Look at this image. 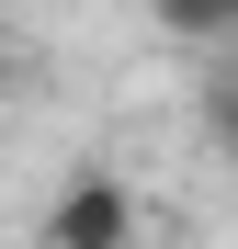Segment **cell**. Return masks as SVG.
<instances>
[{
    "mask_svg": "<svg viewBox=\"0 0 238 249\" xmlns=\"http://www.w3.org/2000/svg\"><path fill=\"white\" fill-rule=\"evenodd\" d=\"M136 215H147V204L113 170H68L57 204H46V249H136Z\"/></svg>",
    "mask_w": 238,
    "mask_h": 249,
    "instance_id": "obj_1",
    "label": "cell"
},
{
    "mask_svg": "<svg viewBox=\"0 0 238 249\" xmlns=\"http://www.w3.org/2000/svg\"><path fill=\"white\" fill-rule=\"evenodd\" d=\"M0 91H12V46H0Z\"/></svg>",
    "mask_w": 238,
    "mask_h": 249,
    "instance_id": "obj_4",
    "label": "cell"
},
{
    "mask_svg": "<svg viewBox=\"0 0 238 249\" xmlns=\"http://www.w3.org/2000/svg\"><path fill=\"white\" fill-rule=\"evenodd\" d=\"M204 136H216V159H227V170H238V68H227L216 91H204Z\"/></svg>",
    "mask_w": 238,
    "mask_h": 249,
    "instance_id": "obj_3",
    "label": "cell"
},
{
    "mask_svg": "<svg viewBox=\"0 0 238 249\" xmlns=\"http://www.w3.org/2000/svg\"><path fill=\"white\" fill-rule=\"evenodd\" d=\"M159 34H182V46H238V0H147Z\"/></svg>",
    "mask_w": 238,
    "mask_h": 249,
    "instance_id": "obj_2",
    "label": "cell"
}]
</instances>
